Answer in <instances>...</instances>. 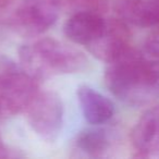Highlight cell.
Returning a JSON list of instances; mask_svg holds the SVG:
<instances>
[{"label": "cell", "mask_w": 159, "mask_h": 159, "mask_svg": "<svg viewBox=\"0 0 159 159\" xmlns=\"http://www.w3.org/2000/svg\"><path fill=\"white\" fill-rule=\"evenodd\" d=\"M105 82L115 97L130 106L159 98V60L130 48L108 62Z\"/></svg>", "instance_id": "6da1fadb"}, {"label": "cell", "mask_w": 159, "mask_h": 159, "mask_svg": "<svg viewBox=\"0 0 159 159\" xmlns=\"http://www.w3.org/2000/svg\"><path fill=\"white\" fill-rule=\"evenodd\" d=\"M21 66L36 80L76 73L85 69L87 58L75 47L55 38H42L19 50Z\"/></svg>", "instance_id": "7a4b0ae2"}, {"label": "cell", "mask_w": 159, "mask_h": 159, "mask_svg": "<svg viewBox=\"0 0 159 159\" xmlns=\"http://www.w3.org/2000/svg\"><path fill=\"white\" fill-rule=\"evenodd\" d=\"M37 80L14 62L0 59V113L16 115L26 110L38 94Z\"/></svg>", "instance_id": "3957f363"}, {"label": "cell", "mask_w": 159, "mask_h": 159, "mask_svg": "<svg viewBox=\"0 0 159 159\" xmlns=\"http://www.w3.org/2000/svg\"><path fill=\"white\" fill-rule=\"evenodd\" d=\"M32 130L42 139L57 141L63 125V104L57 93H38L26 109Z\"/></svg>", "instance_id": "277c9868"}, {"label": "cell", "mask_w": 159, "mask_h": 159, "mask_svg": "<svg viewBox=\"0 0 159 159\" xmlns=\"http://www.w3.org/2000/svg\"><path fill=\"white\" fill-rule=\"evenodd\" d=\"M59 0H21L11 16L12 26L22 35H39L56 23Z\"/></svg>", "instance_id": "5b68a950"}, {"label": "cell", "mask_w": 159, "mask_h": 159, "mask_svg": "<svg viewBox=\"0 0 159 159\" xmlns=\"http://www.w3.org/2000/svg\"><path fill=\"white\" fill-rule=\"evenodd\" d=\"M128 23L121 18L106 20L104 31L92 44L89 51L98 60L110 62L130 48V31Z\"/></svg>", "instance_id": "8992f818"}, {"label": "cell", "mask_w": 159, "mask_h": 159, "mask_svg": "<svg viewBox=\"0 0 159 159\" xmlns=\"http://www.w3.org/2000/svg\"><path fill=\"white\" fill-rule=\"evenodd\" d=\"M132 143L139 157L159 158V106L148 109L132 131Z\"/></svg>", "instance_id": "52a82bcc"}, {"label": "cell", "mask_w": 159, "mask_h": 159, "mask_svg": "<svg viewBox=\"0 0 159 159\" xmlns=\"http://www.w3.org/2000/svg\"><path fill=\"white\" fill-rule=\"evenodd\" d=\"M105 25L106 20L97 12L83 10L68 19L63 31L71 42L87 47L102 34Z\"/></svg>", "instance_id": "ba28073f"}, {"label": "cell", "mask_w": 159, "mask_h": 159, "mask_svg": "<svg viewBox=\"0 0 159 159\" xmlns=\"http://www.w3.org/2000/svg\"><path fill=\"white\" fill-rule=\"evenodd\" d=\"M83 116L93 125L106 123L115 113L113 104L102 94L89 85H81L76 91Z\"/></svg>", "instance_id": "9c48e42d"}, {"label": "cell", "mask_w": 159, "mask_h": 159, "mask_svg": "<svg viewBox=\"0 0 159 159\" xmlns=\"http://www.w3.org/2000/svg\"><path fill=\"white\" fill-rule=\"evenodd\" d=\"M118 13L124 22L134 26H159V0H123Z\"/></svg>", "instance_id": "30bf717a"}, {"label": "cell", "mask_w": 159, "mask_h": 159, "mask_svg": "<svg viewBox=\"0 0 159 159\" xmlns=\"http://www.w3.org/2000/svg\"><path fill=\"white\" fill-rule=\"evenodd\" d=\"M75 146L86 156L100 157L108 150L110 139L102 129H86L76 136Z\"/></svg>", "instance_id": "8fae6325"}, {"label": "cell", "mask_w": 159, "mask_h": 159, "mask_svg": "<svg viewBox=\"0 0 159 159\" xmlns=\"http://www.w3.org/2000/svg\"><path fill=\"white\" fill-rule=\"evenodd\" d=\"M7 157H9V150L6 147L3 142L0 139V158H7Z\"/></svg>", "instance_id": "7c38bea8"}, {"label": "cell", "mask_w": 159, "mask_h": 159, "mask_svg": "<svg viewBox=\"0 0 159 159\" xmlns=\"http://www.w3.org/2000/svg\"><path fill=\"white\" fill-rule=\"evenodd\" d=\"M6 3H7V0H0V7H2Z\"/></svg>", "instance_id": "4fadbf2b"}, {"label": "cell", "mask_w": 159, "mask_h": 159, "mask_svg": "<svg viewBox=\"0 0 159 159\" xmlns=\"http://www.w3.org/2000/svg\"><path fill=\"white\" fill-rule=\"evenodd\" d=\"M59 1H60V2H61V0H59Z\"/></svg>", "instance_id": "5bb4252c"}]
</instances>
